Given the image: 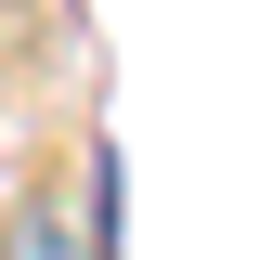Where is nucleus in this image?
<instances>
[{"label": "nucleus", "instance_id": "1", "mask_svg": "<svg viewBox=\"0 0 260 260\" xmlns=\"http://www.w3.org/2000/svg\"><path fill=\"white\" fill-rule=\"evenodd\" d=\"M0 260H78V208H65L52 182L13 195V221H0Z\"/></svg>", "mask_w": 260, "mask_h": 260}]
</instances>
